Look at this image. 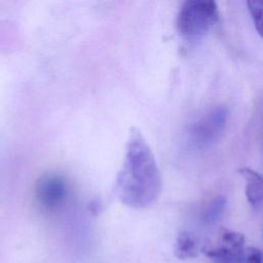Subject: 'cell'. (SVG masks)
Instances as JSON below:
<instances>
[{
	"label": "cell",
	"instance_id": "cell-6",
	"mask_svg": "<svg viewBox=\"0 0 263 263\" xmlns=\"http://www.w3.org/2000/svg\"><path fill=\"white\" fill-rule=\"evenodd\" d=\"M238 173L246 182V196L254 208L263 202V176L250 167H240Z\"/></svg>",
	"mask_w": 263,
	"mask_h": 263
},
{
	"label": "cell",
	"instance_id": "cell-10",
	"mask_svg": "<svg viewBox=\"0 0 263 263\" xmlns=\"http://www.w3.org/2000/svg\"><path fill=\"white\" fill-rule=\"evenodd\" d=\"M237 263H263V253L254 247L243 248Z\"/></svg>",
	"mask_w": 263,
	"mask_h": 263
},
{
	"label": "cell",
	"instance_id": "cell-7",
	"mask_svg": "<svg viewBox=\"0 0 263 263\" xmlns=\"http://www.w3.org/2000/svg\"><path fill=\"white\" fill-rule=\"evenodd\" d=\"M226 208V198L223 195L215 196L203 209L201 217L204 223L215 224L222 217Z\"/></svg>",
	"mask_w": 263,
	"mask_h": 263
},
{
	"label": "cell",
	"instance_id": "cell-3",
	"mask_svg": "<svg viewBox=\"0 0 263 263\" xmlns=\"http://www.w3.org/2000/svg\"><path fill=\"white\" fill-rule=\"evenodd\" d=\"M227 117V108L217 106L197 119L190 129V139L194 147L204 149L213 145L222 134Z\"/></svg>",
	"mask_w": 263,
	"mask_h": 263
},
{
	"label": "cell",
	"instance_id": "cell-8",
	"mask_svg": "<svg viewBox=\"0 0 263 263\" xmlns=\"http://www.w3.org/2000/svg\"><path fill=\"white\" fill-rule=\"evenodd\" d=\"M197 243L195 238L188 232L179 235L176 245V255L180 259L194 258L197 256Z\"/></svg>",
	"mask_w": 263,
	"mask_h": 263
},
{
	"label": "cell",
	"instance_id": "cell-2",
	"mask_svg": "<svg viewBox=\"0 0 263 263\" xmlns=\"http://www.w3.org/2000/svg\"><path fill=\"white\" fill-rule=\"evenodd\" d=\"M219 15L218 5L215 1L188 0L180 8L177 16V28L184 38L198 39L219 22Z\"/></svg>",
	"mask_w": 263,
	"mask_h": 263
},
{
	"label": "cell",
	"instance_id": "cell-9",
	"mask_svg": "<svg viewBox=\"0 0 263 263\" xmlns=\"http://www.w3.org/2000/svg\"><path fill=\"white\" fill-rule=\"evenodd\" d=\"M247 5L254 26L258 34L263 38V0H251L247 2Z\"/></svg>",
	"mask_w": 263,
	"mask_h": 263
},
{
	"label": "cell",
	"instance_id": "cell-5",
	"mask_svg": "<svg viewBox=\"0 0 263 263\" xmlns=\"http://www.w3.org/2000/svg\"><path fill=\"white\" fill-rule=\"evenodd\" d=\"M245 237L241 233L224 230L221 233L219 243L206 250V255L213 263H237L239 255L243 250Z\"/></svg>",
	"mask_w": 263,
	"mask_h": 263
},
{
	"label": "cell",
	"instance_id": "cell-4",
	"mask_svg": "<svg viewBox=\"0 0 263 263\" xmlns=\"http://www.w3.org/2000/svg\"><path fill=\"white\" fill-rule=\"evenodd\" d=\"M68 195V184L65 178L57 173H46L36 182L35 196L37 202L46 210L60 206Z\"/></svg>",
	"mask_w": 263,
	"mask_h": 263
},
{
	"label": "cell",
	"instance_id": "cell-1",
	"mask_svg": "<svg viewBox=\"0 0 263 263\" xmlns=\"http://www.w3.org/2000/svg\"><path fill=\"white\" fill-rule=\"evenodd\" d=\"M114 190L124 204L133 208L149 206L161 191V176L154 155L136 127L129 132Z\"/></svg>",
	"mask_w": 263,
	"mask_h": 263
}]
</instances>
